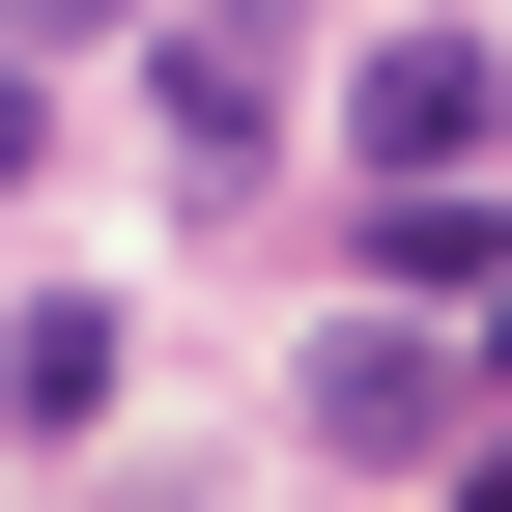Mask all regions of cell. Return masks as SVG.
<instances>
[{"instance_id":"cell-1","label":"cell","mask_w":512,"mask_h":512,"mask_svg":"<svg viewBox=\"0 0 512 512\" xmlns=\"http://www.w3.org/2000/svg\"><path fill=\"white\" fill-rule=\"evenodd\" d=\"M313 427H342V456H484V342L342 313V342H313Z\"/></svg>"},{"instance_id":"cell-2","label":"cell","mask_w":512,"mask_h":512,"mask_svg":"<svg viewBox=\"0 0 512 512\" xmlns=\"http://www.w3.org/2000/svg\"><path fill=\"white\" fill-rule=\"evenodd\" d=\"M342 143H370V171H484V143H512V57H484V29H399V57L342 86Z\"/></svg>"},{"instance_id":"cell-4","label":"cell","mask_w":512,"mask_h":512,"mask_svg":"<svg viewBox=\"0 0 512 512\" xmlns=\"http://www.w3.org/2000/svg\"><path fill=\"white\" fill-rule=\"evenodd\" d=\"M143 86H171V171H256V29H171Z\"/></svg>"},{"instance_id":"cell-6","label":"cell","mask_w":512,"mask_h":512,"mask_svg":"<svg viewBox=\"0 0 512 512\" xmlns=\"http://www.w3.org/2000/svg\"><path fill=\"white\" fill-rule=\"evenodd\" d=\"M0 171H29V57H0Z\"/></svg>"},{"instance_id":"cell-3","label":"cell","mask_w":512,"mask_h":512,"mask_svg":"<svg viewBox=\"0 0 512 512\" xmlns=\"http://www.w3.org/2000/svg\"><path fill=\"white\" fill-rule=\"evenodd\" d=\"M0 427H114V313L29 285V342H0Z\"/></svg>"},{"instance_id":"cell-5","label":"cell","mask_w":512,"mask_h":512,"mask_svg":"<svg viewBox=\"0 0 512 512\" xmlns=\"http://www.w3.org/2000/svg\"><path fill=\"white\" fill-rule=\"evenodd\" d=\"M114 29H143V0H0V57H114Z\"/></svg>"}]
</instances>
